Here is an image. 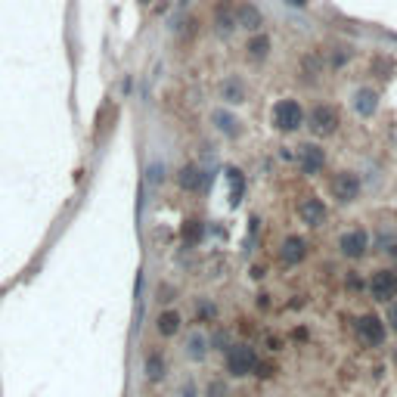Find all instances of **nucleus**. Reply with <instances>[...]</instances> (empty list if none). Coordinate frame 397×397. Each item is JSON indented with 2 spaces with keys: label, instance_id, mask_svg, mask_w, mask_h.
Instances as JSON below:
<instances>
[{
  "label": "nucleus",
  "instance_id": "obj_1",
  "mask_svg": "<svg viewBox=\"0 0 397 397\" xmlns=\"http://www.w3.org/2000/svg\"><path fill=\"white\" fill-rule=\"evenodd\" d=\"M223 366L233 379H246V375H255L257 366V350L246 345V341H233L227 350H223Z\"/></svg>",
  "mask_w": 397,
  "mask_h": 397
},
{
  "label": "nucleus",
  "instance_id": "obj_2",
  "mask_svg": "<svg viewBox=\"0 0 397 397\" xmlns=\"http://www.w3.org/2000/svg\"><path fill=\"white\" fill-rule=\"evenodd\" d=\"M354 332L363 348H382L388 341L385 316H379V314H360L354 323Z\"/></svg>",
  "mask_w": 397,
  "mask_h": 397
},
{
  "label": "nucleus",
  "instance_id": "obj_3",
  "mask_svg": "<svg viewBox=\"0 0 397 397\" xmlns=\"http://www.w3.org/2000/svg\"><path fill=\"white\" fill-rule=\"evenodd\" d=\"M304 124L320 140L323 137H332L339 130V109L329 103H316V105H310V112H304Z\"/></svg>",
  "mask_w": 397,
  "mask_h": 397
},
{
  "label": "nucleus",
  "instance_id": "obj_4",
  "mask_svg": "<svg viewBox=\"0 0 397 397\" xmlns=\"http://www.w3.org/2000/svg\"><path fill=\"white\" fill-rule=\"evenodd\" d=\"M273 128L280 130V134H295V130L304 128V109H301L298 99H292V96L276 99V105H273Z\"/></svg>",
  "mask_w": 397,
  "mask_h": 397
},
{
  "label": "nucleus",
  "instance_id": "obj_5",
  "mask_svg": "<svg viewBox=\"0 0 397 397\" xmlns=\"http://www.w3.org/2000/svg\"><path fill=\"white\" fill-rule=\"evenodd\" d=\"M369 248H373V236H369L366 227H350L339 236V255L348 257V261H360V257H366Z\"/></svg>",
  "mask_w": 397,
  "mask_h": 397
},
{
  "label": "nucleus",
  "instance_id": "obj_6",
  "mask_svg": "<svg viewBox=\"0 0 397 397\" xmlns=\"http://www.w3.org/2000/svg\"><path fill=\"white\" fill-rule=\"evenodd\" d=\"M366 292L373 301L379 304H388L397 298V270L394 267H382V270H373L369 273V282H366Z\"/></svg>",
  "mask_w": 397,
  "mask_h": 397
},
{
  "label": "nucleus",
  "instance_id": "obj_7",
  "mask_svg": "<svg viewBox=\"0 0 397 397\" xmlns=\"http://www.w3.org/2000/svg\"><path fill=\"white\" fill-rule=\"evenodd\" d=\"M329 193H332L335 202L350 205V202H357V198H360L363 183H360V177H357L354 171H339V174L329 180Z\"/></svg>",
  "mask_w": 397,
  "mask_h": 397
},
{
  "label": "nucleus",
  "instance_id": "obj_8",
  "mask_svg": "<svg viewBox=\"0 0 397 397\" xmlns=\"http://www.w3.org/2000/svg\"><path fill=\"white\" fill-rule=\"evenodd\" d=\"M295 164H298V171L301 174H307V177H314V174H320L323 168H326V149L320 146V143H301V146L295 149Z\"/></svg>",
  "mask_w": 397,
  "mask_h": 397
},
{
  "label": "nucleus",
  "instance_id": "obj_9",
  "mask_svg": "<svg viewBox=\"0 0 397 397\" xmlns=\"http://www.w3.org/2000/svg\"><path fill=\"white\" fill-rule=\"evenodd\" d=\"M329 217V208L326 202H323L320 196H304L301 202H298V221L304 223V227H323Z\"/></svg>",
  "mask_w": 397,
  "mask_h": 397
},
{
  "label": "nucleus",
  "instance_id": "obj_10",
  "mask_svg": "<svg viewBox=\"0 0 397 397\" xmlns=\"http://www.w3.org/2000/svg\"><path fill=\"white\" fill-rule=\"evenodd\" d=\"M307 255H310V246H307V239L304 236H286L282 239V246H280V261H282V267H298V264H304L307 261Z\"/></svg>",
  "mask_w": 397,
  "mask_h": 397
},
{
  "label": "nucleus",
  "instance_id": "obj_11",
  "mask_svg": "<svg viewBox=\"0 0 397 397\" xmlns=\"http://www.w3.org/2000/svg\"><path fill=\"white\" fill-rule=\"evenodd\" d=\"M208 354H211L208 335H205L202 329L187 332V339H183V357H187L189 363H205V357H208Z\"/></svg>",
  "mask_w": 397,
  "mask_h": 397
},
{
  "label": "nucleus",
  "instance_id": "obj_12",
  "mask_svg": "<svg viewBox=\"0 0 397 397\" xmlns=\"http://www.w3.org/2000/svg\"><path fill=\"white\" fill-rule=\"evenodd\" d=\"M236 28H242V31H251V35H257V31L264 28V12L257 10L255 3H248V0H242V3H236Z\"/></svg>",
  "mask_w": 397,
  "mask_h": 397
},
{
  "label": "nucleus",
  "instance_id": "obj_13",
  "mask_svg": "<svg viewBox=\"0 0 397 397\" xmlns=\"http://www.w3.org/2000/svg\"><path fill=\"white\" fill-rule=\"evenodd\" d=\"M211 22H214L217 35H230L236 28V3L230 0H217L214 10H211Z\"/></svg>",
  "mask_w": 397,
  "mask_h": 397
},
{
  "label": "nucleus",
  "instance_id": "obj_14",
  "mask_svg": "<svg viewBox=\"0 0 397 397\" xmlns=\"http://www.w3.org/2000/svg\"><path fill=\"white\" fill-rule=\"evenodd\" d=\"M177 183H180V189H187V193H202V189L208 187V174H205L198 164H183V168L177 171Z\"/></svg>",
  "mask_w": 397,
  "mask_h": 397
},
{
  "label": "nucleus",
  "instance_id": "obj_15",
  "mask_svg": "<svg viewBox=\"0 0 397 397\" xmlns=\"http://www.w3.org/2000/svg\"><path fill=\"white\" fill-rule=\"evenodd\" d=\"M211 124H214V128L221 130L223 137H230V140L242 134V124H239V118H236L230 109H223V105H221V109H211Z\"/></svg>",
  "mask_w": 397,
  "mask_h": 397
},
{
  "label": "nucleus",
  "instance_id": "obj_16",
  "mask_svg": "<svg viewBox=\"0 0 397 397\" xmlns=\"http://www.w3.org/2000/svg\"><path fill=\"white\" fill-rule=\"evenodd\" d=\"M350 105H354V112L360 118H373L375 112H379V94H375L373 87H360V90H354Z\"/></svg>",
  "mask_w": 397,
  "mask_h": 397
},
{
  "label": "nucleus",
  "instance_id": "obj_17",
  "mask_svg": "<svg viewBox=\"0 0 397 397\" xmlns=\"http://www.w3.org/2000/svg\"><path fill=\"white\" fill-rule=\"evenodd\" d=\"M217 96H221L227 105H242V103H246V81H242V78H236V75L223 78Z\"/></svg>",
  "mask_w": 397,
  "mask_h": 397
},
{
  "label": "nucleus",
  "instance_id": "obj_18",
  "mask_svg": "<svg viewBox=\"0 0 397 397\" xmlns=\"http://www.w3.org/2000/svg\"><path fill=\"white\" fill-rule=\"evenodd\" d=\"M180 326H183V314L174 307L162 310V314L155 316V332L162 335V339H174V335L180 332Z\"/></svg>",
  "mask_w": 397,
  "mask_h": 397
},
{
  "label": "nucleus",
  "instance_id": "obj_19",
  "mask_svg": "<svg viewBox=\"0 0 397 397\" xmlns=\"http://www.w3.org/2000/svg\"><path fill=\"white\" fill-rule=\"evenodd\" d=\"M143 373H146L149 382H162L164 375H168V363H164V354L158 348H152L146 354V360H143Z\"/></svg>",
  "mask_w": 397,
  "mask_h": 397
},
{
  "label": "nucleus",
  "instance_id": "obj_20",
  "mask_svg": "<svg viewBox=\"0 0 397 397\" xmlns=\"http://www.w3.org/2000/svg\"><path fill=\"white\" fill-rule=\"evenodd\" d=\"M354 59V50L348 47V44H332L329 50H323V62H326V69H345V65Z\"/></svg>",
  "mask_w": 397,
  "mask_h": 397
},
{
  "label": "nucleus",
  "instance_id": "obj_21",
  "mask_svg": "<svg viewBox=\"0 0 397 397\" xmlns=\"http://www.w3.org/2000/svg\"><path fill=\"white\" fill-rule=\"evenodd\" d=\"M270 50H273V44H270V37L267 35H251L248 37V44H246V56L251 59V62H264V59L270 56Z\"/></svg>",
  "mask_w": 397,
  "mask_h": 397
},
{
  "label": "nucleus",
  "instance_id": "obj_22",
  "mask_svg": "<svg viewBox=\"0 0 397 397\" xmlns=\"http://www.w3.org/2000/svg\"><path fill=\"white\" fill-rule=\"evenodd\" d=\"M180 236H183V246H187V248H196L198 242L205 239V223L198 221V217H189V221H183Z\"/></svg>",
  "mask_w": 397,
  "mask_h": 397
},
{
  "label": "nucleus",
  "instance_id": "obj_23",
  "mask_svg": "<svg viewBox=\"0 0 397 397\" xmlns=\"http://www.w3.org/2000/svg\"><path fill=\"white\" fill-rule=\"evenodd\" d=\"M326 62H323V50H314V53H304L301 56V75L304 78H320Z\"/></svg>",
  "mask_w": 397,
  "mask_h": 397
},
{
  "label": "nucleus",
  "instance_id": "obj_24",
  "mask_svg": "<svg viewBox=\"0 0 397 397\" xmlns=\"http://www.w3.org/2000/svg\"><path fill=\"white\" fill-rule=\"evenodd\" d=\"M205 397H230V388L223 379H211L208 385H205Z\"/></svg>",
  "mask_w": 397,
  "mask_h": 397
},
{
  "label": "nucleus",
  "instance_id": "obj_25",
  "mask_svg": "<svg viewBox=\"0 0 397 397\" xmlns=\"http://www.w3.org/2000/svg\"><path fill=\"white\" fill-rule=\"evenodd\" d=\"M345 286H348V292H363L366 282H363V276L357 273V270H348V273H345Z\"/></svg>",
  "mask_w": 397,
  "mask_h": 397
},
{
  "label": "nucleus",
  "instance_id": "obj_26",
  "mask_svg": "<svg viewBox=\"0 0 397 397\" xmlns=\"http://www.w3.org/2000/svg\"><path fill=\"white\" fill-rule=\"evenodd\" d=\"M196 316H198V320H214V316H217V307H214V304H208V301H205V298H202V301H198V310H196Z\"/></svg>",
  "mask_w": 397,
  "mask_h": 397
},
{
  "label": "nucleus",
  "instance_id": "obj_27",
  "mask_svg": "<svg viewBox=\"0 0 397 397\" xmlns=\"http://www.w3.org/2000/svg\"><path fill=\"white\" fill-rule=\"evenodd\" d=\"M385 326L391 329V332H397V298H394V301H388V310H385Z\"/></svg>",
  "mask_w": 397,
  "mask_h": 397
},
{
  "label": "nucleus",
  "instance_id": "obj_28",
  "mask_svg": "<svg viewBox=\"0 0 397 397\" xmlns=\"http://www.w3.org/2000/svg\"><path fill=\"white\" fill-rule=\"evenodd\" d=\"M264 345H267V350H273V354H276V350L286 348V339H280L276 332H267V335H264Z\"/></svg>",
  "mask_w": 397,
  "mask_h": 397
},
{
  "label": "nucleus",
  "instance_id": "obj_29",
  "mask_svg": "<svg viewBox=\"0 0 397 397\" xmlns=\"http://www.w3.org/2000/svg\"><path fill=\"white\" fill-rule=\"evenodd\" d=\"M177 397H198V388H196V382H193V379L180 382V388H177Z\"/></svg>",
  "mask_w": 397,
  "mask_h": 397
},
{
  "label": "nucleus",
  "instance_id": "obj_30",
  "mask_svg": "<svg viewBox=\"0 0 397 397\" xmlns=\"http://www.w3.org/2000/svg\"><path fill=\"white\" fill-rule=\"evenodd\" d=\"M149 180L152 183H164V164L162 162H152L149 164Z\"/></svg>",
  "mask_w": 397,
  "mask_h": 397
},
{
  "label": "nucleus",
  "instance_id": "obj_31",
  "mask_svg": "<svg viewBox=\"0 0 397 397\" xmlns=\"http://www.w3.org/2000/svg\"><path fill=\"white\" fill-rule=\"evenodd\" d=\"M394 363H397V348H394Z\"/></svg>",
  "mask_w": 397,
  "mask_h": 397
}]
</instances>
